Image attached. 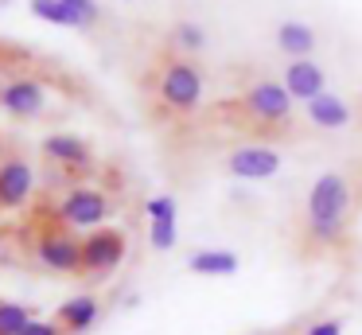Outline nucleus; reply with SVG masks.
<instances>
[{
  "label": "nucleus",
  "mask_w": 362,
  "mask_h": 335,
  "mask_svg": "<svg viewBox=\"0 0 362 335\" xmlns=\"http://www.w3.org/2000/svg\"><path fill=\"white\" fill-rule=\"evenodd\" d=\"M346 215H351V183L343 171H323L312 183L304 203V226L308 242L315 246H335L346 230Z\"/></svg>",
  "instance_id": "obj_1"
},
{
  "label": "nucleus",
  "mask_w": 362,
  "mask_h": 335,
  "mask_svg": "<svg viewBox=\"0 0 362 335\" xmlns=\"http://www.w3.org/2000/svg\"><path fill=\"white\" fill-rule=\"evenodd\" d=\"M156 98L172 113H191L203 101V74L187 59H168L156 74Z\"/></svg>",
  "instance_id": "obj_2"
},
{
  "label": "nucleus",
  "mask_w": 362,
  "mask_h": 335,
  "mask_svg": "<svg viewBox=\"0 0 362 335\" xmlns=\"http://www.w3.org/2000/svg\"><path fill=\"white\" fill-rule=\"evenodd\" d=\"M242 113L250 117L257 129H284L292 121V98L284 90V82L273 78H257L245 86L242 93Z\"/></svg>",
  "instance_id": "obj_3"
},
{
  "label": "nucleus",
  "mask_w": 362,
  "mask_h": 335,
  "mask_svg": "<svg viewBox=\"0 0 362 335\" xmlns=\"http://www.w3.org/2000/svg\"><path fill=\"white\" fill-rule=\"evenodd\" d=\"M129 254V234L121 226H98L82 238V277H110Z\"/></svg>",
  "instance_id": "obj_4"
},
{
  "label": "nucleus",
  "mask_w": 362,
  "mask_h": 335,
  "mask_svg": "<svg viewBox=\"0 0 362 335\" xmlns=\"http://www.w3.org/2000/svg\"><path fill=\"white\" fill-rule=\"evenodd\" d=\"M113 203L105 191H98V187H71V191L59 199L55 207V218L66 226V230H98V226H105V218H110Z\"/></svg>",
  "instance_id": "obj_5"
},
{
  "label": "nucleus",
  "mask_w": 362,
  "mask_h": 335,
  "mask_svg": "<svg viewBox=\"0 0 362 335\" xmlns=\"http://www.w3.org/2000/svg\"><path fill=\"white\" fill-rule=\"evenodd\" d=\"M35 261L51 273H66V277H78L82 273V242L71 230H43L35 238Z\"/></svg>",
  "instance_id": "obj_6"
},
{
  "label": "nucleus",
  "mask_w": 362,
  "mask_h": 335,
  "mask_svg": "<svg viewBox=\"0 0 362 335\" xmlns=\"http://www.w3.org/2000/svg\"><path fill=\"white\" fill-rule=\"evenodd\" d=\"M0 109L20 117V121H32V117H40L47 109V86L28 74L8 78V82L0 86Z\"/></svg>",
  "instance_id": "obj_7"
},
{
  "label": "nucleus",
  "mask_w": 362,
  "mask_h": 335,
  "mask_svg": "<svg viewBox=\"0 0 362 335\" xmlns=\"http://www.w3.org/2000/svg\"><path fill=\"white\" fill-rule=\"evenodd\" d=\"M281 152L273 144H238L226 156V171L238 179H273L281 171Z\"/></svg>",
  "instance_id": "obj_8"
},
{
  "label": "nucleus",
  "mask_w": 362,
  "mask_h": 335,
  "mask_svg": "<svg viewBox=\"0 0 362 335\" xmlns=\"http://www.w3.org/2000/svg\"><path fill=\"white\" fill-rule=\"evenodd\" d=\"M35 191V171L24 156L0 160V210H20Z\"/></svg>",
  "instance_id": "obj_9"
},
{
  "label": "nucleus",
  "mask_w": 362,
  "mask_h": 335,
  "mask_svg": "<svg viewBox=\"0 0 362 335\" xmlns=\"http://www.w3.org/2000/svg\"><path fill=\"white\" fill-rule=\"evenodd\" d=\"M284 90H288L292 101H315L323 90H327V70L320 67L315 59H292L288 67H284Z\"/></svg>",
  "instance_id": "obj_10"
},
{
  "label": "nucleus",
  "mask_w": 362,
  "mask_h": 335,
  "mask_svg": "<svg viewBox=\"0 0 362 335\" xmlns=\"http://www.w3.org/2000/svg\"><path fill=\"white\" fill-rule=\"evenodd\" d=\"M43 156H47L51 164H59V168H71V171H86L90 164H94L90 144L82 137H74V132H51V137L43 140Z\"/></svg>",
  "instance_id": "obj_11"
},
{
  "label": "nucleus",
  "mask_w": 362,
  "mask_h": 335,
  "mask_svg": "<svg viewBox=\"0 0 362 335\" xmlns=\"http://www.w3.org/2000/svg\"><path fill=\"white\" fill-rule=\"evenodd\" d=\"M304 117L315 125V129L339 132V129H346V125L354 121V109H351V101L339 98L335 90H323L315 101H308V106H304Z\"/></svg>",
  "instance_id": "obj_12"
},
{
  "label": "nucleus",
  "mask_w": 362,
  "mask_h": 335,
  "mask_svg": "<svg viewBox=\"0 0 362 335\" xmlns=\"http://www.w3.org/2000/svg\"><path fill=\"white\" fill-rule=\"evenodd\" d=\"M276 47H281L288 59H312L315 51V28L304 20H284L276 23Z\"/></svg>",
  "instance_id": "obj_13"
},
{
  "label": "nucleus",
  "mask_w": 362,
  "mask_h": 335,
  "mask_svg": "<svg viewBox=\"0 0 362 335\" xmlns=\"http://www.w3.org/2000/svg\"><path fill=\"white\" fill-rule=\"evenodd\" d=\"M238 254L234 249H195L187 257V269L195 277H234L238 273Z\"/></svg>",
  "instance_id": "obj_14"
},
{
  "label": "nucleus",
  "mask_w": 362,
  "mask_h": 335,
  "mask_svg": "<svg viewBox=\"0 0 362 335\" xmlns=\"http://www.w3.org/2000/svg\"><path fill=\"white\" fill-rule=\"evenodd\" d=\"M98 312H102V304H98V296H74V300H66L63 308L55 312L59 327L63 331H90V327L98 324Z\"/></svg>",
  "instance_id": "obj_15"
},
{
  "label": "nucleus",
  "mask_w": 362,
  "mask_h": 335,
  "mask_svg": "<svg viewBox=\"0 0 362 335\" xmlns=\"http://www.w3.org/2000/svg\"><path fill=\"white\" fill-rule=\"evenodd\" d=\"M35 319V312L28 304H12V300H0V335H12V331H24L28 324Z\"/></svg>",
  "instance_id": "obj_16"
},
{
  "label": "nucleus",
  "mask_w": 362,
  "mask_h": 335,
  "mask_svg": "<svg viewBox=\"0 0 362 335\" xmlns=\"http://www.w3.org/2000/svg\"><path fill=\"white\" fill-rule=\"evenodd\" d=\"M172 39H175V47L187 51V55H195V51H203V47H206V31L199 28L195 20H180V23H175V31H172Z\"/></svg>",
  "instance_id": "obj_17"
},
{
  "label": "nucleus",
  "mask_w": 362,
  "mask_h": 335,
  "mask_svg": "<svg viewBox=\"0 0 362 335\" xmlns=\"http://www.w3.org/2000/svg\"><path fill=\"white\" fill-rule=\"evenodd\" d=\"M32 16L55 23V28H74V16L66 12L63 0H32Z\"/></svg>",
  "instance_id": "obj_18"
},
{
  "label": "nucleus",
  "mask_w": 362,
  "mask_h": 335,
  "mask_svg": "<svg viewBox=\"0 0 362 335\" xmlns=\"http://www.w3.org/2000/svg\"><path fill=\"white\" fill-rule=\"evenodd\" d=\"M66 12L74 16V28H94L98 20H102V8H98V0H63Z\"/></svg>",
  "instance_id": "obj_19"
},
{
  "label": "nucleus",
  "mask_w": 362,
  "mask_h": 335,
  "mask_svg": "<svg viewBox=\"0 0 362 335\" xmlns=\"http://www.w3.org/2000/svg\"><path fill=\"white\" fill-rule=\"evenodd\" d=\"M148 242L152 249H172L175 246V218H160V222H148Z\"/></svg>",
  "instance_id": "obj_20"
},
{
  "label": "nucleus",
  "mask_w": 362,
  "mask_h": 335,
  "mask_svg": "<svg viewBox=\"0 0 362 335\" xmlns=\"http://www.w3.org/2000/svg\"><path fill=\"white\" fill-rule=\"evenodd\" d=\"M144 215H148V222H160V218H175V199H172V195H156V199L144 203Z\"/></svg>",
  "instance_id": "obj_21"
},
{
  "label": "nucleus",
  "mask_w": 362,
  "mask_h": 335,
  "mask_svg": "<svg viewBox=\"0 0 362 335\" xmlns=\"http://www.w3.org/2000/svg\"><path fill=\"white\" fill-rule=\"evenodd\" d=\"M20 335H63V327H59V319H32Z\"/></svg>",
  "instance_id": "obj_22"
},
{
  "label": "nucleus",
  "mask_w": 362,
  "mask_h": 335,
  "mask_svg": "<svg viewBox=\"0 0 362 335\" xmlns=\"http://www.w3.org/2000/svg\"><path fill=\"white\" fill-rule=\"evenodd\" d=\"M304 335H343V324H339V319H320V324H312Z\"/></svg>",
  "instance_id": "obj_23"
}]
</instances>
